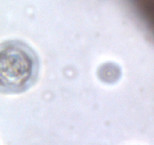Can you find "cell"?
<instances>
[{
	"instance_id": "cell-1",
	"label": "cell",
	"mask_w": 154,
	"mask_h": 145,
	"mask_svg": "<svg viewBox=\"0 0 154 145\" xmlns=\"http://www.w3.org/2000/svg\"><path fill=\"white\" fill-rule=\"evenodd\" d=\"M37 72V61L31 50L19 43L6 44L2 48V89L23 90L31 84Z\"/></svg>"
}]
</instances>
